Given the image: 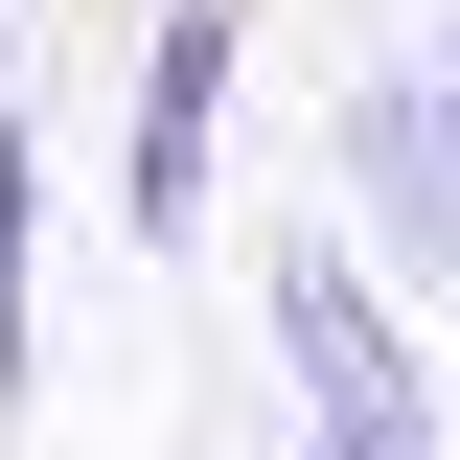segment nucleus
I'll return each mask as SVG.
<instances>
[{
  "instance_id": "nucleus-1",
  "label": "nucleus",
  "mask_w": 460,
  "mask_h": 460,
  "mask_svg": "<svg viewBox=\"0 0 460 460\" xmlns=\"http://www.w3.org/2000/svg\"><path fill=\"white\" fill-rule=\"evenodd\" d=\"M345 208H368V253H392L414 299H460V69H368L345 93Z\"/></svg>"
},
{
  "instance_id": "nucleus-2",
  "label": "nucleus",
  "mask_w": 460,
  "mask_h": 460,
  "mask_svg": "<svg viewBox=\"0 0 460 460\" xmlns=\"http://www.w3.org/2000/svg\"><path fill=\"white\" fill-rule=\"evenodd\" d=\"M208 138H230V0H162V47H138V138H115V230H138V253L208 230Z\"/></svg>"
},
{
  "instance_id": "nucleus-3",
  "label": "nucleus",
  "mask_w": 460,
  "mask_h": 460,
  "mask_svg": "<svg viewBox=\"0 0 460 460\" xmlns=\"http://www.w3.org/2000/svg\"><path fill=\"white\" fill-rule=\"evenodd\" d=\"M277 368H299V414H438V368H414V323L368 299L345 230H277Z\"/></svg>"
},
{
  "instance_id": "nucleus-4",
  "label": "nucleus",
  "mask_w": 460,
  "mask_h": 460,
  "mask_svg": "<svg viewBox=\"0 0 460 460\" xmlns=\"http://www.w3.org/2000/svg\"><path fill=\"white\" fill-rule=\"evenodd\" d=\"M23 277H47V138L0 115V460H23Z\"/></svg>"
},
{
  "instance_id": "nucleus-5",
  "label": "nucleus",
  "mask_w": 460,
  "mask_h": 460,
  "mask_svg": "<svg viewBox=\"0 0 460 460\" xmlns=\"http://www.w3.org/2000/svg\"><path fill=\"white\" fill-rule=\"evenodd\" d=\"M323 460H438V414H299Z\"/></svg>"
},
{
  "instance_id": "nucleus-6",
  "label": "nucleus",
  "mask_w": 460,
  "mask_h": 460,
  "mask_svg": "<svg viewBox=\"0 0 460 460\" xmlns=\"http://www.w3.org/2000/svg\"><path fill=\"white\" fill-rule=\"evenodd\" d=\"M438 69H460V0H438Z\"/></svg>"
}]
</instances>
